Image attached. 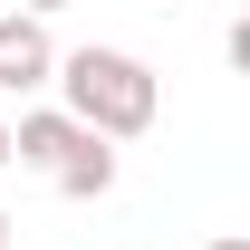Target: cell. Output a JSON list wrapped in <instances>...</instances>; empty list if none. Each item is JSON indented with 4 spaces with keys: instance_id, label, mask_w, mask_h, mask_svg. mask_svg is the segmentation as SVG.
Masks as SVG:
<instances>
[{
    "instance_id": "cell-4",
    "label": "cell",
    "mask_w": 250,
    "mask_h": 250,
    "mask_svg": "<svg viewBox=\"0 0 250 250\" xmlns=\"http://www.w3.org/2000/svg\"><path fill=\"white\" fill-rule=\"evenodd\" d=\"M48 183H58L67 202H106V192H116V145H106V135H77V145L58 154Z\"/></svg>"
},
{
    "instance_id": "cell-9",
    "label": "cell",
    "mask_w": 250,
    "mask_h": 250,
    "mask_svg": "<svg viewBox=\"0 0 250 250\" xmlns=\"http://www.w3.org/2000/svg\"><path fill=\"white\" fill-rule=\"evenodd\" d=\"M0 10H10V0H0Z\"/></svg>"
},
{
    "instance_id": "cell-2",
    "label": "cell",
    "mask_w": 250,
    "mask_h": 250,
    "mask_svg": "<svg viewBox=\"0 0 250 250\" xmlns=\"http://www.w3.org/2000/svg\"><path fill=\"white\" fill-rule=\"evenodd\" d=\"M48 77H58V39H48V20L0 10V87H10V96H39Z\"/></svg>"
},
{
    "instance_id": "cell-7",
    "label": "cell",
    "mask_w": 250,
    "mask_h": 250,
    "mask_svg": "<svg viewBox=\"0 0 250 250\" xmlns=\"http://www.w3.org/2000/svg\"><path fill=\"white\" fill-rule=\"evenodd\" d=\"M212 250H250V241H241V231H221V241H212Z\"/></svg>"
},
{
    "instance_id": "cell-5",
    "label": "cell",
    "mask_w": 250,
    "mask_h": 250,
    "mask_svg": "<svg viewBox=\"0 0 250 250\" xmlns=\"http://www.w3.org/2000/svg\"><path fill=\"white\" fill-rule=\"evenodd\" d=\"M10 10H29V20H48V10H67V0H10Z\"/></svg>"
},
{
    "instance_id": "cell-3",
    "label": "cell",
    "mask_w": 250,
    "mask_h": 250,
    "mask_svg": "<svg viewBox=\"0 0 250 250\" xmlns=\"http://www.w3.org/2000/svg\"><path fill=\"white\" fill-rule=\"evenodd\" d=\"M87 125L67 116V106H29V116L10 125V164H29V173H58V154L77 145Z\"/></svg>"
},
{
    "instance_id": "cell-6",
    "label": "cell",
    "mask_w": 250,
    "mask_h": 250,
    "mask_svg": "<svg viewBox=\"0 0 250 250\" xmlns=\"http://www.w3.org/2000/svg\"><path fill=\"white\" fill-rule=\"evenodd\" d=\"M0 173H10V116H0Z\"/></svg>"
},
{
    "instance_id": "cell-1",
    "label": "cell",
    "mask_w": 250,
    "mask_h": 250,
    "mask_svg": "<svg viewBox=\"0 0 250 250\" xmlns=\"http://www.w3.org/2000/svg\"><path fill=\"white\" fill-rule=\"evenodd\" d=\"M48 87H58V106L87 125V135H106V145H135V135L164 116V77L135 58V48H67Z\"/></svg>"
},
{
    "instance_id": "cell-8",
    "label": "cell",
    "mask_w": 250,
    "mask_h": 250,
    "mask_svg": "<svg viewBox=\"0 0 250 250\" xmlns=\"http://www.w3.org/2000/svg\"><path fill=\"white\" fill-rule=\"evenodd\" d=\"M0 250H10V212H0Z\"/></svg>"
}]
</instances>
